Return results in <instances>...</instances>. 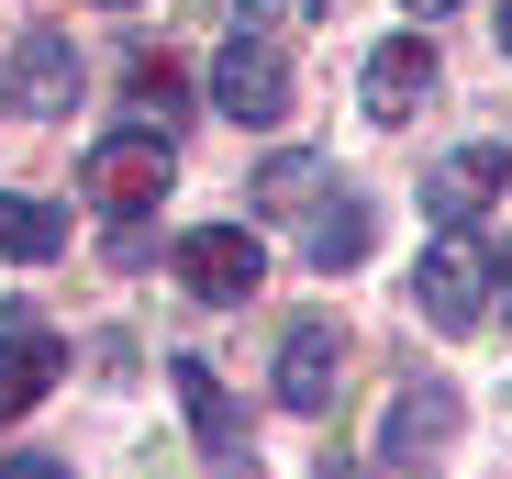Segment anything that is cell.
<instances>
[{
    "mask_svg": "<svg viewBox=\"0 0 512 479\" xmlns=\"http://www.w3.org/2000/svg\"><path fill=\"white\" fill-rule=\"evenodd\" d=\"M167 179H179V145H167L156 123L101 134L90 156H78V190H90V201H112V212H156V201H167Z\"/></svg>",
    "mask_w": 512,
    "mask_h": 479,
    "instance_id": "cell-1",
    "label": "cell"
},
{
    "mask_svg": "<svg viewBox=\"0 0 512 479\" xmlns=\"http://www.w3.org/2000/svg\"><path fill=\"white\" fill-rule=\"evenodd\" d=\"M412 312L435 335H479V312H490V268H479V246H468V223H446L435 246H423V268H412Z\"/></svg>",
    "mask_w": 512,
    "mask_h": 479,
    "instance_id": "cell-2",
    "label": "cell"
},
{
    "mask_svg": "<svg viewBox=\"0 0 512 479\" xmlns=\"http://www.w3.org/2000/svg\"><path fill=\"white\" fill-rule=\"evenodd\" d=\"M212 112H223V123H279V112H290V67H279L268 34H223V56H212Z\"/></svg>",
    "mask_w": 512,
    "mask_h": 479,
    "instance_id": "cell-3",
    "label": "cell"
},
{
    "mask_svg": "<svg viewBox=\"0 0 512 479\" xmlns=\"http://www.w3.org/2000/svg\"><path fill=\"white\" fill-rule=\"evenodd\" d=\"M179 279H190V301H256V279H268L256 223H201V234H179Z\"/></svg>",
    "mask_w": 512,
    "mask_h": 479,
    "instance_id": "cell-4",
    "label": "cell"
},
{
    "mask_svg": "<svg viewBox=\"0 0 512 479\" xmlns=\"http://www.w3.org/2000/svg\"><path fill=\"white\" fill-rule=\"evenodd\" d=\"M357 101H368V123H412L423 101H435V45H423V34H390V45L368 56V78H357Z\"/></svg>",
    "mask_w": 512,
    "mask_h": 479,
    "instance_id": "cell-5",
    "label": "cell"
},
{
    "mask_svg": "<svg viewBox=\"0 0 512 479\" xmlns=\"http://www.w3.org/2000/svg\"><path fill=\"white\" fill-rule=\"evenodd\" d=\"M501 179H512V145H457L446 168L423 179V212H435V223H479L501 201Z\"/></svg>",
    "mask_w": 512,
    "mask_h": 479,
    "instance_id": "cell-6",
    "label": "cell"
},
{
    "mask_svg": "<svg viewBox=\"0 0 512 479\" xmlns=\"http://www.w3.org/2000/svg\"><path fill=\"white\" fill-rule=\"evenodd\" d=\"M56 379H67V346H56L45 324H23V312H12V324H0V424L34 413Z\"/></svg>",
    "mask_w": 512,
    "mask_h": 479,
    "instance_id": "cell-7",
    "label": "cell"
},
{
    "mask_svg": "<svg viewBox=\"0 0 512 479\" xmlns=\"http://www.w3.org/2000/svg\"><path fill=\"white\" fill-rule=\"evenodd\" d=\"M0 101H12V112H67V101H78V56H67V34H23L12 67H0Z\"/></svg>",
    "mask_w": 512,
    "mask_h": 479,
    "instance_id": "cell-8",
    "label": "cell"
},
{
    "mask_svg": "<svg viewBox=\"0 0 512 479\" xmlns=\"http://www.w3.org/2000/svg\"><path fill=\"white\" fill-rule=\"evenodd\" d=\"M167 390H179V413H190L201 457H245V413H234V390H223L201 357H167Z\"/></svg>",
    "mask_w": 512,
    "mask_h": 479,
    "instance_id": "cell-9",
    "label": "cell"
},
{
    "mask_svg": "<svg viewBox=\"0 0 512 479\" xmlns=\"http://www.w3.org/2000/svg\"><path fill=\"white\" fill-rule=\"evenodd\" d=\"M368 234H379V223H368L357 190H334V179L312 190V212H301V257H312V268H357V257H368Z\"/></svg>",
    "mask_w": 512,
    "mask_h": 479,
    "instance_id": "cell-10",
    "label": "cell"
},
{
    "mask_svg": "<svg viewBox=\"0 0 512 479\" xmlns=\"http://www.w3.org/2000/svg\"><path fill=\"white\" fill-rule=\"evenodd\" d=\"M457 435V390H435V379H423V390H401V402H390V424H379V457L401 468V457H435Z\"/></svg>",
    "mask_w": 512,
    "mask_h": 479,
    "instance_id": "cell-11",
    "label": "cell"
},
{
    "mask_svg": "<svg viewBox=\"0 0 512 479\" xmlns=\"http://www.w3.org/2000/svg\"><path fill=\"white\" fill-rule=\"evenodd\" d=\"M334 357H346L334 324H290V346H279V402L290 413H323L334 402Z\"/></svg>",
    "mask_w": 512,
    "mask_h": 479,
    "instance_id": "cell-12",
    "label": "cell"
},
{
    "mask_svg": "<svg viewBox=\"0 0 512 479\" xmlns=\"http://www.w3.org/2000/svg\"><path fill=\"white\" fill-rule=\"evenodd\" d=\"M67 246V212H45L34 190H0V257H12V268H45Z\"/></svg>",
    "mask_w": 512,
    "mask_h": 479,
    "instance_id": "cell-13",
    "label": "cell"
},
{
    "mask_svg": "<svg viewBox=\"0 0 512 479\" xmlns=\"http://www.w3.org/2000/svg\"><path fill=\"white\" fill-rule=\"evenodd\" d=\"M323 190V156H268V179H256V212H290Z\"/></svg>",
    "mask_w": 512,
    "mask_h": 479,
    "instance_id": "cell-14",
    "label": "cell"
},
{
    "mask_svg": "<svg viewBox=\"0 0 512 479\" xmlns=\"http://www.w3.org/2000/svg\"><path fill=\"white\" fill-rule=\"evenodd\" d=\"M223 12H234L245 34H268V12H279V0H223Z\"/></svg>",
    "mask_w": 512,
    "mask_h": 479,
    "instance_id": "cell-15",
    "label": "cell"
},
{
    "mask_svg": "<svg viewBox=\"0 0 512 479\" xmlns=\"http://www.w3.org/2000/svg\"><path fill=\"white\" fill-rule=\"evenodd\" d=\"M490 301H501V312H512V246H501V268H490Z\"/></svg>",
    "mask_w": 512,
    "mask_h": 479,
    "instance_id": "cell-16",
    "label": "cell"
},
{
    "mask_svg": "<svg viewBox=\"0 0 512 479\" xmlns=\"http://www.w3.org/2000/svg\"><path fill=\"white\" fill-rule=\"evenodd\" d=\"M501 56H512V0H501Z\"/></svg>",
    "mask_w": 512,
    "mask_h": 479,
    "instance_id": "cell-17",
    "label": "cell"
},
{
    "mask_svg": "<svg viewBox=\"0 0 512 479\" xmlns=\"http://www.w3.org/2000/svg\"><path fill=\"white\" fill-rule=\"evenodd\" d=\"M412 12H457V0H412Z\"/></svg>",
    "mask_w": 512,
    "mask_h": 479,
    "instance_id": "cell-18",
    "label": "cell"
},
{
    "mask_svg": "<svg viewBox=\"0 0 512 479\" xmlns=\"http://www.w3.org/2000/svg\"><path fill=\"white\" fill-rule=\"evenodd\" d=\"M101 12H134V0H101Z\"/></svg>",
    "mask_w": 512,
    "mask_h": 479,
    "instance_id": "cell-19",
    "label": "cell"
}]
</instances>
